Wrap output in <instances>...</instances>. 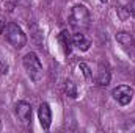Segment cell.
<instances>
[{
    "mask_svg": "<svg viewBox=\"0 0 135 133\" xmlns=\"http://www.w3.org/2000/svg\"><path fill=\"white\" fill-rule=\"evenodd\" d=\"M96 83L99 86H107L110 83V70L108 67L99 64V70H98V77H96Z\"/></svg>",
    "mask_w": 135,
    "mask_h": 133,
    "instance_id": "cell-10",
    "label": "cell"
},
{
    "mask_svg": "<svg viewBox=\"0 0 135 133\" xmlns=\"http://www.w3.org/2000/svg\"><path fill=\"white\" fill-rule=\"evenodd\" d=\"M102 3H107V2H108V0H101Z\"/></svg>",
    "mask_w": 135,
    "mask_h": 133,
    "instance_id": "cell-16",
    "label": "cell"
},
{
    "mask_svg": "<svg viewBox=\"0 0 135 133\" xmlns=\"http://www.w3.org/2000/svg\"><path fill=\"white\" fill-rule=\"evenodd\" d=\"M38 119H39V124L44 130H49L50 124H52V111H50V106L49 103L42 102L38 108Z\"/></svg>",
    "mask_w": 135,
    "mask_h": 133,
    "instance_id": "cell-7",
    "label": "cell"
},
{
    "mask_svg": "<svg viewBox=\"0 0 135 133\" xmlns=\"http://www.w3.org/2000/svg\"><path fill=\"white\" fill-rule=\"evenodd\" d=\"M22 64L25 67L28 77L32 78V81L38 83V81L42 78V64H41V61H39V58H38V55H36L35 52H28V53L24 57Z\"/></svg>",
    "mask_w": 135,
    "mask_h": 133,
    "instance_id": "cell-2",
    "label": "cell"
},
{
    "mask_svg": "<svg viewBox=\"0 0 135 133\" xmlns=\"http://www.w3.org/2000/svg\"><path fill=\"white\" fill-rule=\"evenodd\" d=\"M3 34H5L6 41L13 47H16V49H22L27 44V36H25L24 30L17 24H13V22L11 24H6V27L3 30Z\"/></svg>",
    "mask_w": 135,
    "mask_h": 133,
    "instance_id": "cell-3",
    "label": "cell"
},
{
    "mask_svg": "<svg viewBox=\"0 0 135 133\" xmlns=\"http://www.w3.org/2000/svg\"><path fill=\"white\" fill-rule=\"evenodd\" d=\"M72 45H75V49H79L80 52H86L91 45V41L82 32H77L72 34Z\"/></svg>",
    "mask_w": 135,
    "mask_h": 133,
    "instance_id": "cell-8",
    "label": "cell"
},
{
    "mask_svg": "<svg viewBox=\"0 0 135 133\" xmlns=\"http://www.w3.org/2000/svg\"><path fill=\"white\" fill-rule=\"evenodd\" d=\"M5 27H6V24H5V19H3V16L0 14V33H3Z\"/></svg>",
    "mask_w": 135,
    "mask_h": 133,
    "instance_id": "cell-15",
    "label": "cell"
},
{
    "mask_svg": "<svg viewBox=\"0 0 135 133\" xmlns=\"http://www.w3.org/2000/svg\"><path fill=\"white\" fill-rule=\"evenodd\" d=\"M6 72H8V64L0 61V74H6Z\"/></svg>",
    "mask_w": 135,
    "mask_h": 133,
    "instance_id": "cell-14",
    "label": "cell"
},
{
    "mask_svg": "<svg viewBox=\"0 0 135 133\" xmlns=\"http://www.w3.org/2000/svg\"><path fill=\"white\" fill-rule=\"evenodd\" d=\"M112 96L119 105L126 106V105L131 103V100L134 97V89L131 86H127V85H119L112 91Z\"/></svg>",
    "mask_w": 135,
    "mask_h": 133,
    "instance_id": "cell-4",
    "label": "cell"
},
{
    "mask_svg": "<svg viewBox=\"0 0 135 133\" xmlns=\"http://www.w3.org/2000/svg\"><path fill=\"white\" fill-rule=\"evenodd\" d=\"M115 38H116L118 44L123 47V50H124L127 55L135 57V39H134L132 34L126 33V32H119V33H116Z\"/></svg>",
    "mask_w": 135,
    "mask_h": 133,
    "instance_id": "cell-5",
    "label": "cell"
},
{
    "mask_svg": "<svg viewBox=\"0 0 135 133\" xmlns=\"http://www.w3.org/2000/svg\"><path fill=\"white\" fill-rule=\"evenodd\" d=\"M127 11H129V13H131V14L135 17V0H132V2L129 3V6H127Z\"/></svg>",
    "mask_w": 135,
    "mask_h": 133,
    "instance_id": "cell-13",
    "label": "cell"
},
{
    "mask_svg": "<svg viewBox=\"0 0 135 133\" xmlns=\"http://www.w3.org/2000/svg\"><path fill=\"white\" fill-rule=\"evenodd\" d=\"M69 25L77 30V32H83L90 27V11L85 5H74L71 8V13H69Z\"/></svg>",
    "mask_w": 135,
    "mask_h": 133,
    "instance_id": "cell-1",
    "label": "cell"
},
{
    "mask_svg": "<svg viewBox=\"0 0 135 133\" xmlns=\"http://www.w3.org/2000/svg\"><path fill=\"white\" fill-rule=\"evenodd\" d=\"M58 41H60V44L63 47L65 55H69L71 50H72V36L69 34V32L68 30H63L61 33L58 34Z\"/></svg>",
    "mask_w": 135,
    "mask_h": 133,
    "instance_id": "cell-9",
    "label": "cell"
},
{
    "mask_svg": "<svg viewBox=\"0 0 135 133\" xmlns=\"http://www.w3.org/2000/svg\"><path fill=\"white\" fill-rule=\"evenodd\" d=\"M14 113L17 116V119L22 122V124H30L32 121V105L28 102H17L16 106H14Z\"/></svg>",
    "mask_w": 135,
    "mask_h": 133,
    "instance_id": "cell-6",
    "label": "cell"
},
{
    "mask_svg": "<svg viewBox=\"0 0 135 133\" xmlns=\"http://www.w3.org/2000/svg\"><path fill=\"white\" fill-rule=\"evenodd\" d=\"M79 69L82 70V74H83V77H85L86 80H91V78H93V72H91V69H90V66H88L86 63H80V64H79Z\"/></svg>",
    "mask_w": 135,
    "mask_h": 133,
    "instance_id": "cell-12",
    "label": "cell"
},
{
    "mask_svg": "<svg viewBox=\"0 0 135 133\" xmlns=\"http://www.w3.org/2000/svg\"><path fill=\"white\" fill-rule=\"evenodd\" d=\"M65 93H66V96H69L71 99H75L77 97V88H75V85L71 80H66V83H65Z\"/></svg>",
    "mask_w": 135,
    "mask_h": 133,
    "instance_id": "cell-11",
    "label": "cell"
}]
</instances>
